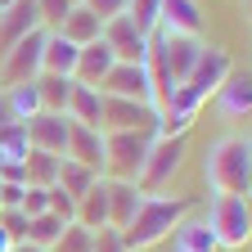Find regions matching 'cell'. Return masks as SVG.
I'll return each mask as SVG.
<instances>
[{
  "instance_id": "8992f818",
  "label": "cell",
  "mask_w": 252,
  "mask_h": 252,
  "mask_svg": "<svg viewBox=\"0 0 252 252\" xmlns=\"http://www.w3.org/2000/svg\"><path fill=\"white\" fill-rule=\"evenodd\" d=\"M234 72V63H230V54L225 50H216V45H203L198 50V59H194V68H189V77L180 81V90L189 94V99H207V94H216L220 90V81H225Z\"/></svg>"
},
{
  "instance_id": "8fae6325",
  "label": "cell",
  "mask_w": 252,
  "mask_h": 252,
  "mask_svg": "<svg viewBox=\"0 0 252 252\" xmlns=\"http://www.w3.org/2000/svg\"><path fill=\"white\" fill-rule=\"evenodd\" d=\"M23 131H27V149H41V153L63 158V144H68V117H63V113L41 108L36 117L23 122Z\"/></svg>"
},
{
  "instance_id": "8d00e7d4",
  "label": "cell",
  "mask_w": 252,
  "mask_h": 252,
  "mask_svg": "<svg viewBox=\"0 0 252 252\" xmlns=\"http://www.w3.org/2000/svg\"><path fill=\"white\" fill-rule=\"evenodd\" d=\"M0 252H14V239H9L5 230H0Z\"/></svg>"
},
{
  "instance_id": "4fadbf2b",
  "label": "cell",
  "mask_w": 252,
  "mask_h": 252,
  "mask_svg": "<svg viewBox=\"0 0 252 252\" xmlns=\"http://www.w3.org/2000/svg\"><path fill=\"white\" fill-rule=\"evenodd\" d=\"M158 23H162V36H198L203 9L198 0H158Z\"/></svg>"
},
{
  "instance_id": "836d02e7",
  "label": "cell",
  "mask_w": 252,
  "mask_h": 252,
  "mask_svg": "<svg viewBox=\"0 0 252 252\" xmlns=\"http://www.w3.org/2000/svg\"><path fill=\"white\" fill-rule=\"evenodd\" d=\"M90 252H126V243H122V234L117 230H94V243H90Z\"/></svg>"
},
{
  "instance_id": "52a82bcc",
  "label": "cell",
  "mask_w": 252,
  "mask_h": 252,
  "mask_svg": "<svg viewBox=\"0 0 252 252\" xmlns=\"http://www.w3.org/2000/svg\"><path fill=\"white\" fill-rule=\"evenodd\" d=\"M41 50H45V32H27L23 41H14L0 59V90L5 86H23L41 77Z\"/></svg>"
},
{
  "instance_id": "83f0119b",
  "label": "cell",
  "mask_w": 252,
  "mask_h": 252,
  "mask_svg": "<svg viewBox=\"0 0 252 252\" xmlns=\"http://www.w3.org/2000/svg\"><path fill=\"white\" fill-rule=\"evenodd\" d=\"M90 243H94V234H90L86 225H77V220H72V225H63V234L54 239L50 252H90Z\"/></svg>"
},
{
  "instance_id": "ffe728a7",
  "label": "cell",
  "mask_w": 252,
  "mask_h": 252,
  "mask_svg": "<svg viewBox=\"0 0 252 252\" xmlns=\"http://www.w3.org/2000/svg\"><path fill=\"white\" fill-rule=\"evenodd\" d=\"M77 54H81V45L63 41L59 32H50V36H45V50H41V72H50V77H72L77 72Z\"/></svg>"
},
{
  "instance_id": "277c9868",
  "label": "cell",
  "mask_w": 252,
  "mask_h": 252,
  "mask_svg": "<svg viewBox=\"0 0 252 252\" xmlns=\"http://www.w3.org/2000/svg\"><path fill=\"white\" fill-rule=\"evenodd\" d=\"M203 220H207L216 248H243L252 239V212H248V198H239V194H212V207Z\"/></svg>"
},
{
  "instance_id": "f1b7e54d",
  "label": "cell",
  "mask_w": 252,
  "mask_h": 252,
  "mask_svg": "<svg viewBox=\"0 0 252 252\" xmlns=\"http://www.w3.org/2000/svg\"><path fill=\"white\" fill-rule=\"evenodd\" d=\"M32 5H36V23H50V27L59 32V27H63V18L72 14L77 0H32Z\"/></svg>"
},
{
  "instance_id": "d590c367",
  "label": "cell",
  "mask_w": 252,
  "mask_h": 252,
  "mask_svg": "<svg viewBox=\"0 0 252 252\" xmlns=\"http://www.w3.org/2000/svg\"><path fill=\"white\" fill-rule=\"evenodd\" d=\"M18 117H14V108H9V99H5V90H0V131H9Z\"/></svg>"
},
{
  "instance_id": "4dcf8cb0",
  "label": "cell",
  "mask_w": 252,
  "mask_h": 252,
  "mask_svg": "<svg viewBox=\"0 0 252 252\" xmlns=\"http://www.w3.org/2000/svg\"><path fill=\"white\" fill-rule=\"evenodd\" d=\"M18 212L32 220V216H41V212H50V189H36V185H27L23 189V203H18Z\"/></svg>"
},
{
  "instance_id": "ba28073f",
  "label": "cell",
  "mask_w": 252,
  "mask_h": 252,
  "mask_svg": "<svg viewBox=\"0 0 252 252\" xmlns=\"http://www.w3.org/2000/svg\"><path fill=\"white\" fill-rule=\"evenodd\" d=\"M99 94H113V99H135V104H153V108H158L153 77H149L144 63H113L108 77L99 81Z\"/></svg>"
},
{
  "instance_id": "9a60e30c",
  "label": "cell",
  "mask_w": 252,
  "mask_h": 252,
  "mask_svg": "<svg viewBox=\"0 0 252 252\" xmlns=\"http://www.w3.org/2000/svg\"><path fill=\"white\" fill-rule=\"evenodd\" d=\"M113 50L104 45V36L99 41H90V45H81V54H77V72H72V81H81V86H99L104 77H108V68H113Z\"/></svg>"
},
{
  "instance_id": "f35d334b",
  "label": "cell",
  "mask_w": 252,
  "mask_h": 252,
  "mask_svg": "<svg viewBox=\"0 0 252 252\" xmlns=\"http://www.w3.org/2000/svg\"><path fill=\"white\" fill-rule=\"evenodd\" d=\"M9 5H14V0H0V14H5V9H9Z\"/></svg>"
},
{
  "instance_id": "e575fe53",
  "label": "cell",
  "mask_w": 252,
  "mask_h": 252,
  "mask_svg": "<svg viewBox=\"0 0 252 252\" xmlns=\"http://www.w3.org/2000/svg\"><path fill=\"white\" fill-rule=\"evenodd\" d=\"M23 189L27 185H0V207H18L23 203Z\"/></svg>"
},
{
  "instance_id": "1f68e13d",
  "label": "cell",
  "mask_w": 252,
  "mask_h": 252,
  "mask_svg": "<svg viewBox=\"0 0 252 252\" xmlns=\"http://www.w3.org/2000/svg\"><path fill=\"white\" fill-rule=\"evenodd\" d=\"M0 230H5L9 239H14V248L27 239V216L18 212V207H0Z\"/></svg>"
},
{
  "instance_id": "484cf974",
  "label": "cell",
  "mask_w": 252,
  "mask_h": 252,
  "mask_svg": "<svg viewBox=\"0 0 252 252\" xmlns=\"http://www.w3.org/2000/svg\"><path fill=\"white\" fill-rule=\"evenodd\" d=\"M36 94H41V108L63 113V108H68V94H72V77H50V72H41L36 77Z\"/></svg>"
},
{
  "instance_id": "4316f807",
  "label": "cell",
  "mask_w": 252,
  "mask_h": 252,
  "mask_svg": "<svg viewBox=\"0 0 252 252\" xmlns=\"http://www.w3.org/2000/svg\"><path fill=\"white\" fill-rule=\"evenodd\" d=\"M5 99H9V108H14V117H18V122H27V117H36V113H41V94H36V81L5 86Z\"/></svg>"
},
{
  "instance_id": "d6a6232c",
  "label": "cell",
  "mask_w": 252,
  "mask_h": 252,
  "mask_svg": "<svg viewBox=\"0 0 252 252\" xmlns=\"http://www.w3.org/2000/svg\"><path fill=\"white\" fill-rule=\"evenodd\" d=\"M81 5L99 18V23H108V18H117V14H126L131 9V0H81Z\"/></svg>"
},
{
  "instance_id": "74e56055",
  "label": "cell",
  "mask_w": 252,
  "mask_h": 252,
  "mask_svg": "<svg viewBox=\"0 0 252 252\" xmlns=\"http://www.w3.org/2000/svg\"><path fill=\"white\" fill-rule=\"evenodd\" d=\"M14 252H41V248H32V243H18V248H14Z\"/></svg>"
},
{
  "instance_id": "3957f363",
  "label": "cell",
  "mask_w": 252,
  "mask_h": 252,
  "mask_svg": "<svg viewBox=\"0 0 252 252\" xmlns=\"http://www.w3.org/2000/svg\"><path fill=\"white\" fill-rule=\"evenodd\" d=\"M158 131H104V180H135Z\"/></svg>"
},
{
  "instance_id": "cb8c5ba5",
  "label": "cell",
  "mask_w": 252,
  "mask_h": 252,
  "mask_svg": "<svg viewBox=\"0 0 252 252\" xmlns=\"http://www.w3.org/2000/svg\"><path fill=\"white\" fill-rule=\"evenodd\" d=\"M94 180H104V176L90 171V167H81V162H68V158H63V162H59V180H54V189H63V194L72 198V207H77V198L86 194Z\"/></svg>"
},
{
  "instance_id": "9c48e42d",
  "label": "cell",
  "mask_w": 252,
  "mask_h": 252,
  "mask_svg": "<svg viewBox=\"0 0 252 252\" xmlns=\"http://www.w3.org/2000/svg\"><path fill=\"white\" fill-rule=\"evenodd\" d=\"M104 45L113 50V59L117 63H149V50H153V41L144 36V32L126 18V14H117V18H108L104 23Z\"/></svg>"
},
{
  "instance_id": "7a4b0ae2",
  "label": "cell",
  "mask_w": 252,
  "mask_h": 252,
  "mask_svg": "<svg viewBox=\"0 0 252 252\" xmlns=\"http://www.w3.org/2000/svg\"><path fill=\"white\" fill-rule=\"evenodd\" d=\"M203 180L216 189V194L248 198V185H252V149H248V135L230 131V135L212 140V149L203 158Z\"/></svg>"
},
{
  "instance_id": "d6986e66",
  "label": "cell",
  "mask_w": 252,
  "mask_h": 252,
  "mask_svg": "<svg viewBox=\"0 0 252 252\" xmlns=\"http://www.w3.org/2000/svg\"><path fill=\"white\" fill-rule=\"evenodd\" d=\"M167 239H171V252H220L203 216H185V220H180V225H176Z\"/></svg>"
},
{
  "instance_id": "5bb4252c",
  "label": "cell",
  "mask_w": 252,
  "mask_h": 252,
  "mask_svg": "<svg viewBox=\"0 0 252 252\" xmlns=\"http://www.w3.org/2000/svg\"><path fill=\"white\" fill-rule=\"evenodd\" d=\"M108 185V230H126V220L135 216L144 189L135 180H104Z\"/></svg>"
},
{
  "instance_id": "30bf717a",
  "label": "cell",
  "mask_w": 252,
  "mask_h": 252,
  "mask_svg": "<svg viewBox=\"0 0 252 252\" xmlns=\"http://www.w3.org/2000/svg\"><path fill=\"white\" fill-rule=\"evenodd\" d=\"M99 131H158V108L153 104H135V99H113V94H104Z\"/></svg>"
},
{
  "instance_id": "ab89813d",
  "label": "cell",
  "mask_w": 252,
  "mask_h": 252,
  "mask_svg": "<svg viewBox=\"0 0 252 252\" xmlns=\"http://www.w3.org/2000/svg\"><path fill=\"white\" fill-rule=\"evenodd\" d=\"M77 5H81V0H77Z\"/></svg>"
},
{
  "instance_id": "f546056e",
  "label": "cell",
  "mask_w": 252,
  "mask_h": 252,
  "mask_svg": "<svg viewBox=\"0 0 252 252\" xmlns=\"http://www.w3.org/2000/svg\"><path fill=\"white\" fill-rule=\"evenodd\" d=\"M126 18H131L144 36L158 27V0H131V9H126Z\"/></svg>"
},
{
  "instance_id": "7402d4cb",
  "label": "cell",
  "mask_w": 252,
  "mask_h": 252,
  "mask_svg": "<svg viewBox=\"0 0 252 252\" xmlns=\"http://www.w3.org/2000/svg\"><path fill=\"white\" fill-rule=\"evenodd\" d=\"M99 32H104L99 18H94L86 5H72V14L63 18V27H59V36L72 41V45H90V41H99Z\"/></svg>"
},
{
  "instance_id": "2e32d148",
  "label": "cell",
  "mask_w": 252,
  "mask_h": 252,
  "mask_svg": "<svg viewBox=\"0 0 252 252\" xmlns=\"http://www.w3.org/2000/svg\"><path fill=\"white\" fill-rule=\"evenodd\" d=\"M216 104L230 122H248V108H252V86H248V72H230L216 90Z\"/></svg>"
},
{
  "instance_id": "6da1fadb",
  "label": "cell",
  "mask_w": 252,
  "mask_h": 252,
  "mask_svg": "<svg viewBox=\"0 0 252 252\" xmlns=\"http://www.w3.org/2000/svg\"><path fill=\"white\" fill-rule=\"evenodd\" d=\"M189 207H194V198H185V194H171V198L167 194H144L140 207H135V216L126 220V230H117L122 243H126V252H149L153 243H162L189 216Z\"/></svg>"
},
{
  "instance_id": "ac0fdd59",
  "label": "cell",
  "mask_w": 252,
  "mask_h": 252,
  "mask_svg": "<svg viewBox=\"0 0 252 252\" xmlns=\"http://www.w3.org/2000/svg\"><path fill=\"white\" fill-rule=\"evenodd\" d=\"M72 220H77V225H86L90 234L108 225V185H104V180H94V185L86 189V194L77 198V212H72Z\"/></svg>"
},
{
  "instance_id": "5b68a950",
  "label": "cell",
  "mask_w": 252,
  "mask_h": 252,
  "mask_svg": "<svg viewBox=\"0 0 252 252\" xmlns=\"http://www.w3.org/2000/svg\"><path fill=\"white\" fill-rule=\"evenodd\" d=\"M180 162H185V140H176V135H153L149 158H144L135 185L144 189V194H158V189H162V185L180 171Z\"/></svg>"
},
{
  "instance_id": "e0dca14e",
  "label": "cell",
  "mask_w": 252,
  "mask_h": 252,
  "mask_svg": "<svg viewBox=\"0 0 252 252\" xmlns=\"http://www.w3.org/2000/svg\"><path fill=\"white\" fill-rule=\"evenodd\" d=\"M99 113H104V94H99V86H81V81H72V94H68V108H63V117L99 131Z\"/></svg>"
},
{
  "instance_id": "d4e9b609",
  "label": "cell",
  "mask_w": 252,
  "mask_h": 252,
  "mask_svg": "<svg viewBox=\"0 0 252 252\" xmlns=\"http://www.w3.org/2000/svg\"><path fill=\"white\" fill-rule=\"evenodd\" d=\"M63 225H72V220H63V216H54V212H41V216H32V220H27V239H23V243L50 252L54 239L63 234Z\"/></svg>"
},
{
  "instance_id": "44dd1931",
  "label": "cell",
  "mask_w": 252,
  "mask_h": 252,
  "mask_svg": "<svg viewBox=\"0 0 252 252\" xmlns=\"http://www.w3.org/2000/svg\"><path fill=\"white\" fill-rule=\"evenodd\" d=\"M0 18H5V27H0V45H5V50L14 41H23L27 32H36V5H32V0H14ZM5 50H0V54H5Z\"/></svg>"
},
{
  "instance_id": "603a6c76",
  "label": "cell",
  "mask_w": 252,
  "mask_h": 252,
  "mask_svg": "<svg viewBox=\"0 0 252 252\" xmlns=\"http://www.w3.org/2000/svg\"><path fill=\"white\" fill-rule=\"evenodd\" d=\"M59 162H63V158H54V153L27 149V153H23V180L36 185V189H50V185L59 180Z\"/></svg>"
},
{
  "instance_id": "7c38bea8",
  "label": "cell",
  "mask_w": 252,
  "mask_h": 252,
  "mask_svg": "<svg viewBox=\"0 0 252 252\" xmlns=\"http://www.w3.org/2000/svg\"><path fill=\"white\" fill-rule=\"evenodd\" d=\"M63 158L104 176V131L81 126V122H68V144H63Z\"/></svg>"
}]
</instances>
